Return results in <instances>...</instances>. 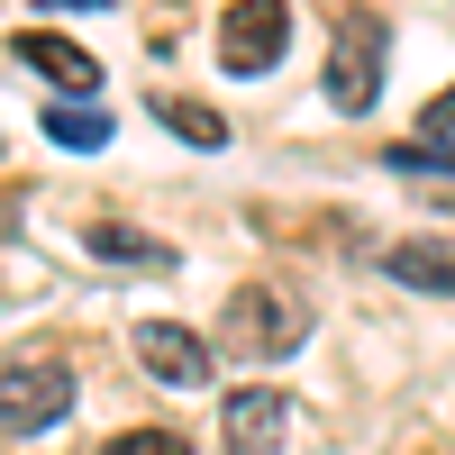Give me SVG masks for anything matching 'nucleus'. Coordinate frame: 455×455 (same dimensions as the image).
Instances as JSON below:
<instances>
[{"instance_id":"1","label":"nucleus","mask_w":455,"mask_h":455,"mask_svg":"<svg viewBox=\"0 0 455 455\" xmlns=\"http://www.w3.org/2000/svg\"><path fill=\"white\" fill-rule=\"evenodd\" d=\"M219 328H228V347H246V355H291L300 337H310V310H300V291H283V283H237Z\"/></svg>"},{"instance_id":"8","label":"nucleus","mask_w":455,"mask_h":455,"mask_svg":"<svg viewBox=\"0 0 455 455\" xmlns=\"http://www.w3.org/2000/svg\"><path fill=\"white\" fill-rule=\"evenodd\" d=\"M83 255L119 264V274H164V264H173V246L146 237V228H128V219H92V228H83Z\"/></svg>"},{"instance_id":"7","label":"nucleus","mask_w":455,"mask_h":455,"mask_svg":"<svg viewBox=\"0 0 455 455\" xmlns=\"http://www.w3.org/2000/svg\"><path fill=\"white\" fill-rule=\"evenodd\" d=\"M328 100L337 109H373L383 100V36H373L364 19L337 36V55H328Z\"/></svg>"},{"instance_id":"3","label":"nucleus","mask_w":455,"mask_h":455,"mask_svg":"<svg viewBox=\"0 0 455 455\" xmlns=\"http://www.w3.org/2000/svg\"><path fill=\"white\" fill-rule=\"evenodd\" d=\"M291 46V10L283 0H237V10L219 19V64L228 73H274Z\"/></svg>"},{"instance_id":"5","label":"nucleus","mask_w":455,"mask_h":455,"mask_svg":"<svg viewBox=\"0 0 455 455\" xmlns=\"http://www.w3.org/2000/svg\"><path fill=\"white\" fill-rule=\"evenodd\" d=\"M19 64L46 73L64 100H100V55L73 46V36H55V28H19Z\"/></svg>"},{"instance_id":"10","label":"nucleus","mask_w":455,"mask_h":455,"mask_svg":"<svg viewBox=\"0 0 455 455\" xmlns=\"http://www.w3.org/2000/svg\"><path fill=\"white\" fill-rule=\"evenodd\" d=\"M36 119H46V137H55V146H73V156H100V146H109L100 100H55V109H36Z\"/></svg>"},{"instance_id":"9","label":"nucleus","mask_w":455,"mask_h":455,"mask_svg":"<svg viewBox=\"0 0 455 455\" xmlns=\"http://www.w3.org/2000/svg\"><path fill=\"white\" fill-rule=\"evenodd\" d=\"M383 274L401 291H455V237H401L383 255Z\"/></svg>"},{"instance_id":"2","label":"nucleus","mask_w":455,"mask_h":455,"mask_svg":"<svg viewBox=\"0 0 455 455\" xmlns=\"http://www.w3.org/2000/svg\"><path fill=\"white\" fill-rule=\"evenodd\" d=\"M73 410V364L64 355H28L0 373V437H46Z\"/></svg>"},{"instance_id":"11","label":"nucleus","mask_w":455,"mask_h":455,"mask_svg":"<svg viewBox=\"0 0 455 455\" xmlns=\"http://www.w3.org/2000/svg\"><path fill=\"white\" fill-rule=\"evenodd\" d=\"M156 119H164L182 146H201V156H219V146H228V119H219L210 100H156Z\"/></svg>"},{"instance_id":"4","label":"nucleus","mask_w":455,"mask_h":455,"mask_svg":"<svg viewBox=\"0 0 455 455\" xmlns=\"http://www.w3.org/2000/svg\"><path fill=\"white\" fill-rule=\"evenodd\" d=\"M283 437H291V401L274 383H255V392H237L219 410V446L228 455H283Z\"/></svg>"},{"instance_id":"6","label":"nucleus","mask_w":455,"mask_h":455,"mask_svg":"<svg viewBox=\"0 0 455 455\" xmlns=\"http://www.w3.org/2000/svg\"><path fill=\"white\" fill-rule=\"evenodd\" d=\"M137 364L156 373V383H173V392L210 383V347H201L182 319H137Z\"/></svg>"},{"instance_id":"12","label":"nucleus","mask_w":455,"mask_h":455,"mask_svg":"<svg viewBox=\"0 0 455 455\" xmlns=\"http://www.w3.org/2000/svg\"><path fill=\"white\" fill-rule=\"evenodd\" d=\"M100 455H192V446H182L173 428H119V437H109Z\"/></svg>"},{"instance_id":"13","label":"nucleus","mask_w":455,"mask_h":455,"mask_svg":"<svg viewBox=\"0 0 455 455\" xmlns=\"http://www.w3.org/2000/svg\"><path fill=\"white\" fill-rule=\"evenodd\" d=\"M392 164L401 173H455V146H428L419 137V146H392Z\"/></svg>"}]
</instances>
